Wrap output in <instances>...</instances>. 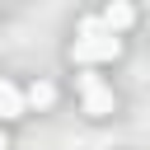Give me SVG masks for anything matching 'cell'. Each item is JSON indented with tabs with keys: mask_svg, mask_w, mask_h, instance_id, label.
<instances>
[{
	"mask_svg": "<svg viewBox=\"0 0 150 150\" xmlns=\"http://www.w3.org/2000/svg\"><path fill=\"white\" fill-rule=\"evenodd\" d=\"M23 112H28L23 89H19V84H9V80L0 75V117H5V122H14V117H23Z\"/></svg>",
	"mask_w": 150,
	"mask_h": 150,
	"instance_id": "277c9868",
	"label": "cell"
},
{
	"mask_svg": "<svg viewBox=\"0 0 150 150\" xmlns=\"http://www.w3.org/2000/svg\"><path fill=\"white\" fill-rule=\"evenodd\" d=\"M23 103L38 108V112H47V108L56 103V84H52V80H33V84L23 89Z\"/></svg>",
	"mask_w": 150,
	"mask_h": 150,
	"instance_id": "5b68a950",
	"label": "cell"
},
{
	"mask_svg": "<svg viewBox=\"0 0 150 150\" xmlns=\"http://www.w3.org/2000/svg\"><path fill=\"white\" fill-rule=\"evenodd\" d=\"M75 33H80V38H89V33H103V19H94V14H89V19H80V23H75Z\"/></svg>",
	"mask_w": 150,
	"mask_h": 150,
	"instance_id": "8992f818",
	"label": "cell"
},
{
	"mask_svg": "<svg viewBox=\"0 0 150 150\" xmlns=\"http://www.w3.org/2000/svg\"><path fill=\"white\" fill-rule=\"evenodd\" d=\"M122 56V38L117 33H89V38H75V47H70V61H80V66H94V61H117Z\"/></svg>",
	"mask_w": 150,
	"mask_h": 150,
	"instance_id": "6da1fadb",
	"label": "cell"
},
{
	"mask_svg": "<svg viewBox=\"0 0 150 150\" xmlns=\"http://www.w3.org/2000/svg\"><path fill=\"white\" fill-rule=\"evenodd\" d=\"M0 150H9V136H5V131H0Z\"/></svg>",
	"mask_w": 150,
	"mask_h": 150,
	"instance_id": "52a82bcc",
	"label": "cell"
},
{
	"mask_svg": "<svg viewBox=\"0 0 150 150\" xmlns=\"http://www.w3.org/2000/svg\"><path fill=\"white\" fill-rule=\"evenodd\" d=\"M131 23H136V5H131V0H108V5H103V28H108V33L122 38Z\"/></svg>",
	"mask_w": 150,
	"mask_h": 150,
	"instance_id": "3957f363",
	"label": "cell"
},
{
	"mask_svg": "<svg viewBox=\"0 0 150 150\" xmlns=\"http://www.w3.org/2000/svg\"><path fill=\"white\" fill-rule=\"evenodd\" d=\"M75 84H80V108H84L89 117H108V112H117V94H112L98 75H80Z\"/></svg>",
	"mask_w": 150,
	"mask_h": 150,
	"instance_id": "7a4b0ae2",
	"label": "cell"
}]
</instances>
